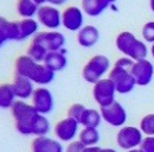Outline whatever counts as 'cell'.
<instances>
[{
  "label": "cell",
  "instance_id": "cell-1",
  "mask_svg": "<svg viewBox=\"0 0 154 152\" xmlns=\"http://www.w3.org/2000/svg\"><path fill=\"white\" fill-rule=\"evenodd\" d=\"M135 61L129 57H121L116 61L109 71L108 77L113 81L119 94H127L132 92L136 86L134 77L132 75V67Z\"/></svg>",
  "mask_w": 154,
  "mask_h": 152
},
{
  "label": "cell",
  "instance_id": "cell-2",
  "mask_svg": "<svg viewBox=\"0 0 154 152\" xmlns=\"http://www.w3.org/2000/svg\"><path fill=\"white\" fill-rule=\"evenodd\" d=\"M117 50L126 57L133 61H140L146 58L148 55V48L143 40H140L129 31H123L117 35L115 39Z\"/></svg>",
  "mask_w": 154,
  "mask_h": 152
},
{
  "label": "cell",
  "instance_id": "cell-3",
  "mask_svg": "<svg viewBox=\"0 0 154 152\" xmlns=\"http://www.w3.org/2000/svg\"><path fill=\"white\" fill-rule=\"evenodd\" d=\"M10 111L14 119L16 130L23 135H32V122L39 114L35 107L25 100H17Z\"/></svg>",
  "mask_w": 154,
  "mask_h": 152
},
{
  "label": "cell",
  "instance_id": "cell-4",
  "mask_svg": "<svg viewBox=\"0 0 154 152\" xmlns=\"http://www.w3.org/2000/svg\"><path fill=\"white\" fill-rule=\"evenodd\" d=\"M108 71H110L109 58L104 55H95L83 67L82 76L88 83L95 84L100 80H102Z\"/></svg>",
  "mask_w": 154,
  "mask_h": 152
},
{
  "label": "cell",
  "instance_id": "cell-5",
  "mask_svg": "<svg viewBox=\"0 0 154 152\" xmlns=\"http://www.w3.org/2000/svg\"><path fill=\"white\" fill-rule=\"evenodd\" d=\"M36 19L45 30H58L62 26V12L58 7L49 4L39 6Z\"/></svg>",
  "mask_w": 154,
  "mask_h": 152
},
{
  "label": "cell",
  "instance_id": "cell-6",
  "mask_svg": "<svg viewBox=\"0 0 154 152\" xmlns=\"http://www.w3.org/2000/svg\"><path fill=\"white\" fill-rule=\"evenodd\" d=\"M116 88L113 83V81L107 77L102 78L96 82L93 87V96L94 100L98 103L100 107H106L115 101Z\"/></svg>",
  "mask_w": 154,
  "mask_h": 152
},
{
  "label": "cell",
  "instance_id": "cell-7",
  "mask_svg": "<svg viewBox=\"0 0 154 152\" xmlns=\"http://www.w3.org/2000/svg\"><path fill=\"white\" fill-rule=\"evenodd\" d=\"M32 40L37 42L43 48L50 51H59L64 49L65 45V36L58 30H45L39 31L38 33L32 38Z\"/></svg>",
  "mask_w": 154,
  "mask_h": 152
},
{
  "label": "cell",
  "instance_id": "cell-8",
  "mask_svg": "<svg viewBox=\"0 0 154 152\" xmlns=\"http://www.w3.org/2000/svg\"><path fill=\"white\" fill-rule=\"evenodd\" d=\"M142 132L134 126H123L116 134V143L122 150H133L142 143Z\"/></svg>",
  "mask_w": 154,
  "mask_h": 152
},
{
  "label": "cell",
  "instance_id": "cell-9",
  "mask_svg": "<svg viewBox=\"0 0 154 152\" xmlns=\"http://www.w3.org/2000/svg\"><path fill=\"white\" fill-rule=\"evenodd\" d=\"M78 128H79V122L76 121L72 118H64L59 120L54 127V133L56 139L60 143H71L75 140L78 135Z\"/></svg>",
  "mask_w": 154,
  "mask_h": 152
},
{
  "label": "cell",
  "instance_id": "cell-10",
  "mask_svg": "<svg viewBox=\"0 0 154 152\" xmlns=\"http://www.w3.org/2000/svg\"><path fill=\"white\" fill-rule=\"evenodd\" d=\"M62 26L71 32H78L84 26V12L81 7L71 5L62 11Z\"/></svg>",
  "mask_w": 154,
  "mask_h": 152
},
{
  "label": "cell",
  "instance_id": "cell-11",
  "mask_svg": "<svg viewBox=\"0 0 154 152\" xmlns=\"http://www.w3.org/2000/svg\"><path fill=\"white\" fill-rule=\"evenodd\" d=\"M100 112L102 119L113 127H121L127 121V112L117 101H114L106 107H100Z\"/></svg>",
  "mask_w": 154,
  "mask_h": 152
},
{
  "label": "cell",
  "instance_id": "cell-12",
  "mask_svg": "<svg viewBox=\"0 0 154 152\" xmlns=\"http://www.w3.org/2000/svg\"><path fill=\"white\" fill-rule=\"evenodd\" d=\"M31 105L39 114L46 115L51 113L55 107L54 95L46 87H37L31 97Z\"/></svg>",
  "mask_w": 154,
  "mask_h": 152
},
{
  "label": "cell",
  "instance_id": "cell-13",
  "mask_svg": "<svg viewBox=\"0 0 154 152\" xmlns=\"http://www.w3.org/2000/svg\"><path fill=\"white\" fill-rule=\"evenodd\" d=\"M132 75L136 82V86H147L151 83L154 75L153 63L147 58L135 61L132 67Z\"/></svg>",
  "mask_w": 154,
  "mask_h": 152
},
{
  "label": "cell",
  "instance_id": "cell-14",
  "mask_svg": "<svg viewBox=\"0 0 154 152\" xmlns=\"http://www.w3.org/2000/svg\"><path fill=\"white\" fill-rule=\"evenodd\" d=\"M12 87H13V90L16 93V96L18 100H31L33 92L36 89L35 87V83L27 78V77H24V76L16 75L13 81H12Z\"/></svg>",
  "mask_w": 154,
  "mask_h": 152
},
{
  "label": "cell",
  "instance_id": "cell-15",
  "mask_svg": "<svg viewBox=\"0 0 154 152\" xmlns=\"http://www.w3.org/2000/svg\"><path fill=\"white\" fill-rule=\"evenodd\" d=\"M31 151L32 152H64L62 143L50 138L48 135L35 137L31 143Z\"/></svg>",
  "mask_w": 154,
  "mask_h": 152
},
{
  "label": "cell",
  "instance_id": "cell-16",
  "mask_svg": "<svg viewBox=\"0 0 154 152\" xmlns=\"http://www.w3.org/2000/svg\"><path fill=\"white\" fill-rule=\"evenodd\" d=\"M55 71H52L50 68H48L44 63H36L29 78L39 87H44L49 83H51L55 78Z\"/></svg>",
  "mask_w": 154,
  "mask_h": 152
},
{
  "label": "cell",
  "instance_id": "cell-17",
  "mask_svg": "<svg viewBox=\"0 0 154 152\" xmlns=\"http://www.w3.org/2000/svg\"><path fill=\"white\" fill-rule=\"evenodd\" d=\"M100 39V31L94 25H84L77 32V43L82 48H93Z\"/></svg>",
  "mask_w": 154,
  "mask_h": 152
},
{
  "label": "cell",
  "instance_id": "cell-18",
  "mask_svg": "<svg viewBox=\"0 0 154 152\" xmlns=\"http://www.w3.org/2000/svg\"><path fill=\"white\" fill-rule=\"evenodd\" d=\"M18 21V42L33 38L39 32V23L36 18H21Z\"/></svg>",
  "mask_w": 154,
  "mask_h": 152
},
{
  "label": "cell",
  "instance_id": "cell-19",
  "mask_svg": "<svg viewBox=\"0 0 154 152\" xmlns=\"http://www.w3.org/2000/svg\"><path fill=\"white\" fill-rule=\"evenodd\" d=\"M109 6L110 2L108 0H81V8L84 14L91 18L101 16Z\"/></svg>",
  "mask_w": 154,
  "mask_h": 152
},
{
  "label": "cell",
  "instance_id": "cell-20",
  "mask_svg": "<svg viewBox=\"0 0 154 152\" xmlns=\"http://www.w3.org/2000/svg\"><path fill=\"white\" fill-rule=\"evenodd\" d=\"M43 63L55 73L63 70L68 65V58H66L65 50L62 49L59 51H50V52H48V55H46Z\"/></svg>",
  "mask_w": 154,
  "mask_h": 152
},
{
  "label": "cell",
  "instance_id": "cell-21",
  "mask_svg": "<svg viewBox=\"0 0 154 152\" xmlns=\"http://www.w3.org/2000/svg\"><path fill=\"white\" fill-rule=\"evenodd\" d=\"M17 100L18 99L16 96V93L11 83L0 84V108L1 109H11V107Z\"/></svg>",
  "mask_w": 154,
  "mask_h": 152
},
{
  "label": "cell",
  "instance_id": "cell-22",
  "mask_svg": "<svg viewBox=\"0 0 154 152\" xmlns=\"http://www.w3.org/2000/svg\"><path fill=\"white\" fill-rule=\"evenodd\" d=\"M39 5L33 0H17L16 10L20 18H36Z\"/></svg>",
  "mask_w": 154,
  "mask_h": 152
},
{
  "label": "cell",
  "instance_id": "cell-23",
  "mask_svg": "<svg viewBox=\"0 0 154 152\" xmlns=\"http://www.w3.org/2000/svg\"><path fill=\"white\" fill-rule=\"evenodd\" d=\"M37 62L33 61L32 58L27 55H21L16 59V63H14V71H16V75L24 76V77H27L31 74L35 64Z\"/></svg>",
  "mask_w": 154,
  "mask_h": 152
},
{
  "label": "cell",
  "instance_id": "cell-24",
  "mask_svg": "<svg viewBox=\"0 0 154 152\" xmlns=\"http://www.w3.org/2000/svg\"><path fill=\"white\" fill-rule=\"evenodd\" d=\"M78 140L85 147L96 146L97 143L100 141V133L97 128L94 127H83L78 133Z\"/></svg>",
  "mask_w": 154,
  "mask_h": 152
},
{
  "label": "cell",
  "instance_id": "cell-25",
  "mask_svg": "<svg viewBox=\"0 0 154 152\" xmlns=\"http://www.w3.org/2000/svg\"><path fill=\"white\" fill-rule=\"evenodd\" d=\"M102 115L101 112H98L97 109L94 108H87L84 111V113L81 118V121H79V125H82L83 127H94L97 128L102 121Z\"/></svg>",
  "mask_w": 154,
  "mask_h": 152
},
{
  "label": "cell",
  "instance_id": "cell-26",
  "mask_svg": "<svg viewBox=\"0 0 154 152\" xmlns=\"http://www.w3.org/2000/svg\"><path fill=\"white\" fill-rule=\"evenodd\" d=\"M51 130V125L46 115L43 114H37L32 122V135L35 137H43L48 135V133Z\"/></svg>",
  "mask_w": 154,
  "mask_h": 152
},
{
  "label": "cell",
  "instance_id": "cell-27",
  "mask_svg": "<svg viewBox=\"0 0 154 152\" xmlns=\"http://www.w3.org/2000/svg\"><path fill=\"white\" fill-rule=\"evenodd\" d=\"M26 55L30 56L33 61L38 62V63H43L45 57L48 55V50L45 48H43L40 44H38L37 42L35 40H31L29 48H27V51H26Z\"/></svg>",
  "mask_w": 154,
  "mask_h": 152
},
{
  "label": "cell",
  "instance_id": "cell-28",
  "mask_svg": "<svg viewBox=\"0 0 154 152\" xmlns=\"http://www.w3.org/2000/svg\"><path fill=\"white\" fill-rule=\"evenodd\" d=\"M140 130L141 132L147 135H154V114L145 115L140 121Z\"/></svg>",
  "mask_w": 154,
  "mask_h": 152
},
{
  "label": "cell",
  "instance_id": "cell-29",
  "mask_svg": "<svg viewBox=\"0 0 154 152\" xmlns=\"http://www.w3.org/2000/svg\"><path fill=\"white\" fill-rule=\"evenodd\" d=\"M10 21L11 20H7L6 18L1 17L0 16V48L10 40V36H8V32H10Z\"/></svg>",
  "mask_w": 154,
  "mask_h": 152
},
{
  "label": "cell",
  "instance_id": "cell-30",
  "mask_svg": "<svg viewBox=\"0 0 154 152\" xmlns=\"http://www.w3.org/2000/svg\"><path fill=\"white\" fill-rule=\"evenodd\" d=\"M85 109L87 108L84 107V105H82V103H74L68 109V116L75 119L76 121L79 122L81 121V118H82V115H83Z\"/></svg>",
  "mask_w": 154,
  "mask_h": 152
},
{
  "label": "cell",
  "instance_id": "cell-31",
  "mask_svg": "<svg viewBox=\"0 0 154 152\" xmlns=\"http://www.w3.org/2000/svg\"><path fill=\"white\" fill-rule=\"evenodd\" d=\"M141 35L145 42L154 43V21H147L141 30Z\"/></svg>",
  "mask_w": 154,
  "mask_h": 152
},
{
  "label": "cell",
  "instance_id": "cell-32",
  "mask_svg": "<svg viewBox=\"0 0 154 152\" xmlns=\"http://www.w3.org/2000/svg\"><path fill=\"white\" fill-rule=\"evenodd\" d=\"M140 149L143 152H154V135H147L142 139Z\"/></svg>",
  "mask_w": 154,
  "mask_h": 152
},
{
  "label": "cell",
  "instance_id": "cell-33",
  "mask_svg": "<svg viewBox=\"0 0 154 152\" xmlns=\"http://www.w3.org/2000/svg\"><path fill=\"white\" fill-rule=\"evenodd\" d=\"M84 150H85V146L79 140H74L68 144L64 152H84Z\"/></svg>",
  "mask_w": 154,
  "mask_h": 152
},
{
  "label": "cell",
  "instance_id": "cell-34",
  "mask_svg": "<svg viewBox=\"0 0 154 152\" xmlns=\"http://www.w3.org/2000/svg\"><path fill=\"white\" fill-rule=\"evenodd\" d=\"M66 1H68V0H46V4L58 7V6H62V5L66 4Z\"/></svg>",
  "mask_w": 154,
  "mask_h": 152
},
{
  "label": "cell",
  "instance_id": "cell-35",
  "mask_svg": "<svg viewBox=\"0 0 154 152\" xmlns=\"http://www.w3.org/2000/svg\"><path fill=\"white\" fill-rule=\"evenodd\" d=\"M100 147L98 146H91V147H85L84 152H100Z\"/></svg>",
  "mask_w": 154,
  "mask_h": 152
},
{
  "label": "cell",
  "instance_id": "cell-36",
  "mask_svg": "<svg viewBox=\"0 0 154 152\" xmlns=\"http://www.w3.org/2000/svg\"><path fill=\"white\" fill-rule=\"evenodd\" d=\"M100 152H117L114 149H110V147H106V149H101Z\"/></svg>",
  "mask_w": 154,
  "mask_h": 152
},
{
  "label": "cell",
  "instance_id": "cell-37",
  "mask_svg": "<svg viewBox=\"0 0 154 152\" xmlns=\"http://www.w3.org/2000/svg\"><path fill=\"white\" fill-rule=\"evenodd\" d=\"M36 4H38L39 6H42V5H44V4H46V0H33Z\"/></svg>",
  "mask_w": 154,
  "mask_h": 152
},
{
  "label": "cell",
  "instance_id": "cell-38",
  "mask_svg": "<svg viewBox=\"0 0 154 152\" xmlns=\"http://www.w3.org/2000/svg\"><path fill=\"white\" fill-rule=\"evenodd\" d=\"M149 7H151V11L154 13V0H149Z\"/></svg>",
  "mask_w": 154,
  "mask_h": 152
},
{
  "label": "cell",
  "instance_id": "cell-39",
  "mask_svg": "<svg viewBox=\"0 0 154 152\" xmlns=\"http://www.w3.org/2000/svg\"><path fill=\"white\" fill-rule=\"evenodd\" d=\"M126 152H143L141 149H133V150H128V151Z\"/></svg>",
  "mask_w": 154,
  "mask_h": 152
},
{
  "label": "cell",
  "instance_id": "cell-40",
  "mask_svg": "<svg viewBox=\"0 0 154 152\" xmlns=\"http://www.w3.org/2000/svg\"><path fill=\"white\" fill-rule=\"evenodd\" d=\"M151 54H152V57L154 58V43L152 44V46H151Z\"/></svg>",
  "mask_w": 154,
  "mask_h": 152
},
{
  "label": "cell",
  "instance_id": "cell-41",
  "mask_svg": "<svg viewBox=\"0 0 154 152\" xmlns=\"http://www.w3.org/2000/svg\"><path fill=\"white\" fill-rule=\"evenodd\" d=\"M108 1H109V2H110V5H112V4H114V2H115L116 0H108Z\"/></svg>",
  "mask_w": 154,
  "mask_h": 152
}]
</instances>
